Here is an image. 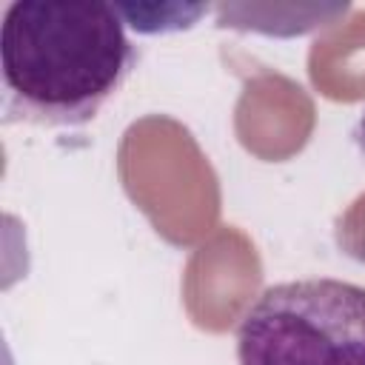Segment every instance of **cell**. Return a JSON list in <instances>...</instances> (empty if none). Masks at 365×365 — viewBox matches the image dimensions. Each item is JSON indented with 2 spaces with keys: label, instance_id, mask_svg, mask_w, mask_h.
Masks as SVG:
<instances>
[{
  "label": "cell",
  "instance_id": "1",
  "mask_svg": "<svg viewBox=\"0 0 365 365\" xmlns=\"http://www.w3.org/2000/svg\"><path fill=\"white\" fill-rule=\"evenodd\" d=\"M134 63L137 48L114 3H11L0 29L6 123L86 125Z\"/></svg>",
  "mask_w": 365,
  "mask_h": 365
},
{
  "label": "cell",
  "instance_id": "3",
  "mask_svg": "<svg viewBox=\"0 0 365 365\" xmlns=\"http://www.w3.org/2000/svg\"><path fill=\"white\" fill-rule=\"evenodd\" d=\"M354 140H356L359 151L365 154V111H362V117H359V123H356V128H354Z\"/></svg>",
  "mask_w": 365,
  "mask_h": 365
},
{
  "label": "cell",
  "instance_id": "2",
  "mask_svg": "<svg viewBox=\"0 0 365 365\" xmlns=\"http://www.w3.org/2000/svg\"><path fill=\"white\" fill-rule=\"evenodd\" d=\"M240 365H365V288L331 279L268 285L237 328Z\"/></svg>",
  "mask_w": 365,
  "mask_h": 365
}]
</instances>
